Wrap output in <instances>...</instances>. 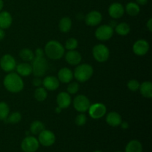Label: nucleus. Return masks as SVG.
Instances as JSON below:
<instances>
[{"label": "nucleus", "mask_w": 152, "mask_h": 152, "mask_svg": "<svg viewBox=\"0 0 152 152\" xmlns=\"http://www.w3.org/2000/svg\"><path fill=\"white\" fill-rule=\"evenodd\" d=\"M4 88L11 93H19L24 88V82L22 77L17 73L10 72L5 76L3 81Z\"/></svg>", "instance_id": "1"}, {"label": "nucleus", "mask_w": 152, "mask_h": 152, "mask_svg": "<svg viewBox=\"0 0 152 152\" xmlns=\"http://www.w3.org/2000/svg\"><path fill=\"white\" fill-rule=\"evenodd\" d=\"M45 54L50 59L58 60L62 58L65 54V48L59 42L50 40L45 46Z\"/></svg>", "instance_id": "2"}, {"label": "nucleus", "mask_w": 152, "mask_h": 152, "mask_svg": "<svg viewBox=\"0 0 152 152\" xmlns=\"http://www.w3.org/2000/svg\"><path fill=\"white\" fill-rule=\"evenodd\" d=\"M74 77L80 83H86L93 76L94 68L89 64H79L74 72Z\"/></svg>", "instance_id": "3"}, {"label": "nucleus", "mask_w": 152, "mask_h": 152, "mask_svg": "<svg viewBox=\"0 0 152 152\" xmlns=\"http://www.w3.org/2000/svg\"><path fill=\"white\" fill-rule=\"evenodd\" d=\"M31 67H32V74L35 77H42L45 74L48 68V63L45 58L36 57L31 61Z\"/></svg>", "instance_id": "4"}, {"label": "nucleus", "mask_w": 152, "mask_h": 152, "mask_svg": "<svg viewBox=\"0 0 152 152\" xmlns=\"http://www.w3.org/2000/svg\"><path fill=\"white\" fill-rule=\"evenodd\" d=\"M92 54L95 60L98 62H105L109 58L110 50L105 45L98 44L93 48Z\"/></svg>", "instance_id": "5"}, {"label": "nucleus", "mask_w": 152, "mask_h": 152, "mask_svg": "<svg viewBox=\"0 0 152 152\" xmlns=\"http://www.w3.org/2000/svg\"><path fill=\"white\" fill-rule=\"evenodd\" d=\"M114 32V28H111L109 25H102L96 28L95 37L99 41H108L113 37Z\"/></svg>", "instance_id": "6"}, {"label": "nucleus", "mask_w": 152, "mask_h": 152, "mask_svg": "<svg viewBox=\"0 0 152 152\" xmlns=\"http://www.w3.org/2000/svg\"><path fill=\"white\" fill-rule=\"evenodd\" d=\"M74 108L80 113H85L88 110L91 105L90 100L85 95H77L73 101Z\"/></svg>", "instance_id": "7"}, {"label": "nucleus", "mask_w": 152, "mask_h": 152, "mask_svg": "<svg viewBox=\"0 0 152 152\" xmlns=\"http://www.w3.org/2000/svg\"><path fill=\"white\" fill-rule=\"evenodd\" d=\"M39 148L38 139L33 136H28L22 140L21 148L24 152H36Z\"/></svg>", "instance_id": "8"}, {"label": "nucleus", "mask_w": 152, "mask_h": 152, "mask_svg": "<svg viewBox=\"0 0 152 152\" xmlns=\"http://www.w3.org/2000/svg\"><path fill=\"white\" fill-rule=\"evenodd\" d=\"M88 111L89 116L92 119L98 120V119H101L105 115L107 108L104 104L100 103V102H96V103L91 105Z\"/></svg>", "instance_id": "9"}, {"label": "nucleus", "mask_w": 152, "mask_h": 152, "mask_svg": "<svg viewBox=\"0 0 152 152\" xmlns=\"http://www.w3.org/2000/svg\"><path fill=\"white\" fill-rule=\"evenodd\" d=\"M38 135L39 142L43 146H51L54 144L55 141H56V136H55L54 133L52 132L51 131L44 129Z\"/></svg>", "instance_id": "10"}, {"label": "nucleus", "mask_w": 152, "mask_h": 152, "mask_svg": "<svg viewBox=\"0 0 152 152\" xmlns=\"http://www.w3.org/2000/svg\"><path fill=\"white\" fill-rule=\"evenodd\" d=\"M0 67L5 72H12L13 70L16 69V59L12 55L4 54L0 59Z\"/></svg>", "instance_id": "11"}, {"label": "nucleus", "mask_w": 152, "mask_h": 152, "mask_svg": "<svg viewBox=\"0 0 152 152\" xmlns=\"http://www.w3.org/2000/svg\"><path fill=\"white\" fill-rule=\"evenodd\" d=\"M150 48L149 43L145 39H138L132 47L133 52L137 56H144L148 52Z\"/></svg>", "instance_id": "12"}, {"label": "nucleus", "mask_w": 152, "mask_h": 152, "mask_svg": "<svg viewBox=\"0 0 152 152\" xmlns=\"http://www.w3.org/2000/svg\"><path fill=\"white\" fill-rule=\"evenodd\" d=\"M102 20V14L96 10H92V11L89 12L85 17L86 25H88V26H96L101 23Z\"/></svg>", "instance_id": "13"}, {"label": "nucleus", "mask_w": 152, "mask_h": 152, "mask_svg": "<svg viewBox=\"0 0 152 152\" xmlns=\"http://www.w3.org/2000/svg\"><path fill=\"white\" fill-rule=\"evenodd\" d=\"M108 14L113 19H120L124 15L125 8L123 4L119 2L112 3L108 7Z\"/></svg>", "instance_id": "14"}, {"label": "nucleus", "mask_w": 152, "mask_h": 152, "mask_svg": "<svg viewBox=\"0 0 152 152\" xmlns=\"http://www.w3.org/2000/svg\"><path fill=\"white\" fill-rule=\"evenodd\" d=\"M59 83L60 82L57 77L54 76H48L42 80V86L46 90L53 91L59 87Z\"/></svg>", "instance_id": "15"}, {"label": "nucleus", "mask_w": 152, "mask_h": 152, "mask_svg": "<svg viewBox=\"0 0 152 152\" xmlns=\"http://www.w3.org/2000/svg\"><path fill=\"white\" fill-rule=\"evenodd\" d=\"M56 102H57L58 107L62 109L68 108L71 103V94H69L68 92H60L56 96Z\"/></svg>", "instance_id": "16"}, {"label": "nucleus", "mask_w": 152, "mask_h": 152, "mask_svg": "<svg viewBox=\"0 0 152 152\" xmlns=\"http://www.w3.org/2000/svg\"><path fill=\"white\" fill-rule=\"evenodd\" d=\"M65 60L71 65H78L82 61V55L76 50H68L65 54Z\"/></svg>", "instance_id": "17"}, {"label": "nucleus", "mask_w": 152, "mask_h": 152, "mask_svg": "<svg viewBox=\"0 0 152 152\" xmlns=\"http://www.w3.org/2000/svg\"><path fill=\"white\" fill-rule=\"evenodd\" d=\"M57 78L62 83H69L74 78V73L68 68H62L58 72Z\"/></svg>", "instance_id": "18"}, {"label": "nucleus", "mask_w": 152, "mask_h": 152, "mask_svg": "<svg viewBox=\"0 0 152 152\" xmlns=\"http://www.w3.org/2000/svg\"><path fill=\"white\" fill-rule=\"evenodd\" d=\"M122 120V117L119 113L116 111H111L108 113L106 116V123L108 125L112 127H117V126H120Z\"/></svg>", "instance_id": "19"}, {"label": "nucleus", "mask_w": 152, "mask_h": 152, "mask_svg": "<svg viewBox=\"0 0 152 152\" xmlns=\"http://www.w3.org/2000/svg\"><path fill=\"white\" fill-rule=\"evenodd\" d=\"M13 22L11 14L7 11H0V28L7 29Z\"/></svg>", "instance_id": "20"}, {"label": "nucleus", "mask_w": 152, "mask_h": 152, "mask_svg": "<svg viewBox=\"0 0 152 152\" xmlns=\"http://www.w3.org/2000/svg\"><path fill=\"white\" fill-rule=\"evenodd\" d=\"M16 70L20 77H28L32 74V67L28 62H22L16 65Z\"/></svg>", "instance_id": "21"}, {"label": "nucleus", "mask_w": 152, "mask_h": 152, "mask_svg": "<svg viewBox=\"0 0 152 152\" xmlns=\"http://www.w3.org/2000/svg\"><path fill=\"white\" fill-rule=\"evenodd\" d=\"M139 90L144 97L148 99L152 97V83L150 81H145L141 83Z\"/></svg>", "instance_id": "22"}, {"label": "nucleus", "mask_w": 152, "mask_h": 152, "mask_svg": "<svg viewBox=\"0 0 152 152\" xmlns=\"http://www.w3.org/2000/svg\"><path fill=\"white\" fill-rule=\"evenodd\" d=\"M125 152H142V145L139 140H133L126 145Z\"/></svg>", "instance_id": "23"}, {"label": "nucleus", "mask_w": 152, "mask_h": 152, "mask_svg": "<svg viewBox=\"0 0 152 152\" xmlns=\"http://www.w3.org/2000/svg\"><path fill=\"white\" fill-rule=\"evenodd\" d=\"M125 12L127 13L131 16H136L140 12V7L139 4L137 3L131 1L126 4V7H125Z\"/></svg>", "instance_id": "24"}, {"label": "nucleus", "mask_w": 152, "mask_h": 152, "mask_svg": "<svg viewBox=\"0 0 152 152\" xmlns=\"http://www.w3.org/2000/svg\"><path fill=\"white\" fill-rule=\"evenodd\" d=\"M72 27V21L69 17H63L59 22V29L62 33H68Z\"/></svg>", "instance_id": "25"}, {"label": "nucleus", "mask_w": 152, "mask_h": 152, "mask_svg": "<svg viewBox=\"0 0 152 152\" xmlns=\"http://www.w3.org/2000/svg\"><path fill=\"white\" fill-rule=\"evenodd\" d=\"M114 28H115L116 33L120 36H127L131 31L130 25L126 22H121L120 24H117Z\"/></svg>", "instance_id": "26"}, {"label": "nucleus", "mask_w": 152, "mask_h": 152, "mask_svg": "<svg viewBox=\"0 0 152 152\" xmlns=\"http://www.w3.org/2000/svg\"><path fill=\"white\" fill-rule=\"evenodd\" d=\"M44 129H45V125L43 124L42 122L39 121V120H36L34 121L31 124L30 126V131H31V134L34 135H37L40 133V132H42Z\"/></svg>", "instance_id": "27"}, {"label": "nucleus", "mask_w": 152, "mask_h": 152, "mask_svg": "<svg viewBox=\"0 0 152 152\" xmlns=\"http://www.w3.org/2000/svg\"><path fill=\"white\" fill-rule=\"evenodd\" d=\"M34 98L38 102H43L47 99L48 92L44 87H38L34 91Z\"/></svg>", "instance_id": "28"}, {"label": "nucleus", "mask_w": 152, "mask_h": 152, "mask_svg": "<svg viewBox=\"0 0 152 152\" xmlns=\"http://www.w3.org/2000/svg\"><path fill=\"white\" fill-rule=\"evenodd\" d=\"M19 56L25 62H31L34 58V53L29 48H23L19 52Z\"/></svg>", "instance_id": "29"}, {"label": "nucleus", "mask_w": 152, "mask_h": 152, "mask_svg": "<svg viewBox=\"0 0 152 152\" xmlns=\"http://www.w3.org/2000/svg\"><path fill=\"white\" fill-rule=\"evenodd\" d=\"M21 120H22V114L18 111H16V112L11 113L10 114H9L8 117L4 121L10 124H17Z\"/></svg>", "instance_id": "30"}, {"label": "nucleus", "mask_w": 152, "mask_h": 152, "mask_svg": "<svg viewBox=\"0 0 152 152\" xmlns=\"http://www.w3.org/2000/svg\"><path fill=\"white\" fill-rule=\"evenodd\" d=\"M10 114V108L4 102H0V120H5Z\"/></svg>", "instance_id": "31"}, {"label": "nucleus", "mask_w": 152, "mask_h": 152, "mask_svg": "<svg viewBox=\"0 0 152 152\" xmlns=\"http://www.w3.org/2000/svg\"><path fill=\"white\" fill-rule=\"evenodd\" d=\"M65 47L68 50H76L78 47V41L75 38H69L65 42Z\"/></svg>", "instance_id": "32"}, {"label": "nucleus", "mask_w": 152, "mask_h": 152, "mask_svg": "<svg viewBox=\"0 0 152 152\" xmlns=\"http://www.w3.org/2000/svg\"><path fill=\"white\" fill-rule=\"evenodd\" d=\"M80 89V85L77 82H72V83H69L68 88H67V92L69 94H75L79 91Z\"/></svg>", "instance_id": "33"}, {"label": "nucleus", "mask_w": 152, "mask_h": 152, "mask_svg": "<svg viewBox=\"0 0 152 152\" xmlns=\"http://www.w3.org/2000/svg\"><path fill=\"white\" fill-rule=\"evenodd\" d=\"M140 86V83L137 80H129L127 84L128 88L132 91H137L139 90Z\"/></svg>", "instance_id": "34"}, {"label": "nucleus", "mask_w": 152, "mask_h": 152, "mask_svg": "<svg viewBox=\"0 0 152 152\" xmlns=\"http://www.w3.org/2000/svg\"><path fill=\"white\" fill-rule=\"evenodd\" d=\"M86 121H87V117L84 113H80L77 116L75 119V123L78 126H84L86 123Z\"/></svg>", "instance_id": "35"}, {"label": "nucleus", "mask_w": 152, "mask_h": 152, "mask_svg": "<svg viewBox=\"0 0 152 152\" xmlns=\"http://www.w3.org/2000/svg\"><path fill=\"white\" fill-rule=\"evenodd\" d=\"M32 83H33V85L35 86V87L38 88V87H40V86H41V85H42V80L40 79V77H36L33 80Z\"/></svg>", "instance_id": "36"}, {"label": "nucleus", "mask_w": 152, "mask_h": 152, "mask_svg": "<svg viewBox=\"0 0 152 152\" xmlns=\"http://www.w3.org/2000/svg\"><path fill=\"white\" fill-rule=\"evenodd\" d=\"M44 55V50H42V48H37L35 50V53H34V56H36V57H43Z\"/></svg>", "instance_id": "37"}, {"label": "nucleus", "mask_w": 152, "mask_h": 152, "mask_svg": "<svg viewBox=\"0 0 152 152\" xmlns=\"http://www.w3.org/2000/svg\"><path fill=\"white\" fill-rule=\"evenodd\" d=\"M146 27L147 28H148V31H150V32H151L152 31V19H149L148 20V22H147L146 23Z\"/></svg>", "instance_id": "38"}, {"label": "nucleus", "mask_w": 152, "mask_h": 152, "mask_svg": "<svg viewBox=\"0 0 152 152\" xmlns=\"http://www.w3.org/2000/svg\"><path fill=\"white\" fill-rule=\"evenodd\" d=\"M137 4L139 5H145L148 2V0H136Z\"/></svg>", "instance_id": "39"}, {"label": "nucleus", "mask_w": 152, "mask_h": 152, "mask_svg": "<svg viewBox=\"0 0 152 152\" xmlns=\"http://www.w3.org/2000/svg\"><path fill=\"white\" fill-rule=\"evenodd\" d=\"M4 37H5V33H4V29L0 28V41L2 40L4 38Z\"/></svg>", "instance_id": "40"}, {"label": "nucleus", "mask_w": 152, "mask_h": 152, "mask_svg": "<svg viewBox=\"0 0 152 152\" xmlns=\"http://www.w3.org/2000/svg\"><path fill=\"white\" fill-rule=\"evenodd\" d=\"M120 126H122V128H123V129H126L129 128V124H128L126 122H122L121 124H120Z\"/></svg>", "instance_id": "41"}, {"label": "nucleus", "mask_w": 152, "mask_h": 152, "mask_svg": "<svg viewBox=\"0 0 152 152\" xmlns=\"http://www.w3.org/2000/svg\"><path fill=\"white\" fill-rule=\"evenodd\" d=\"M3 7H4V2H3V0H0V11L2 10Z\"/></svg>", "instance_id": "42"}, {"label": "nucleus", "mask_w": 152, "mask_h": 152, "mask_svg": "<svg viewBox=\"0 0 152 152\" xmlns=\"http://www.w3.org/2000/svg\"><path fill=\"white\" fill-rule=\"evenodd\" d=\"M61 111H62V108H60L59 107H57V108H56V113H59Z\"/></svg>", "instance_id": "43"}, {"label": "nucleus", "mask_w": 152, "mask_h": 152, "mask_svg": "<svg viewBox=\"0 0 152 152\" xmlns=\"http://www.w3.org/2000/svg\"><path fill=\"white\" fill-rule=\"evenodd\" d=\"M94 152H102V151H94Z\"/></svg>", "instance_id": "44"}, {"label": "nucleus", "mask_w": 152, "mask_h": 152, "mask_svg": "<svg viewBox=\"0 0 152 152\" xmlns=\"http://www.w3.org/2000/svg\"><path fill=\"white\" fill-rule=\"evenodd\" d=\"M116 152H123V151H116Z\"/></svg>", "instance_id": "45"}]
</instances>
